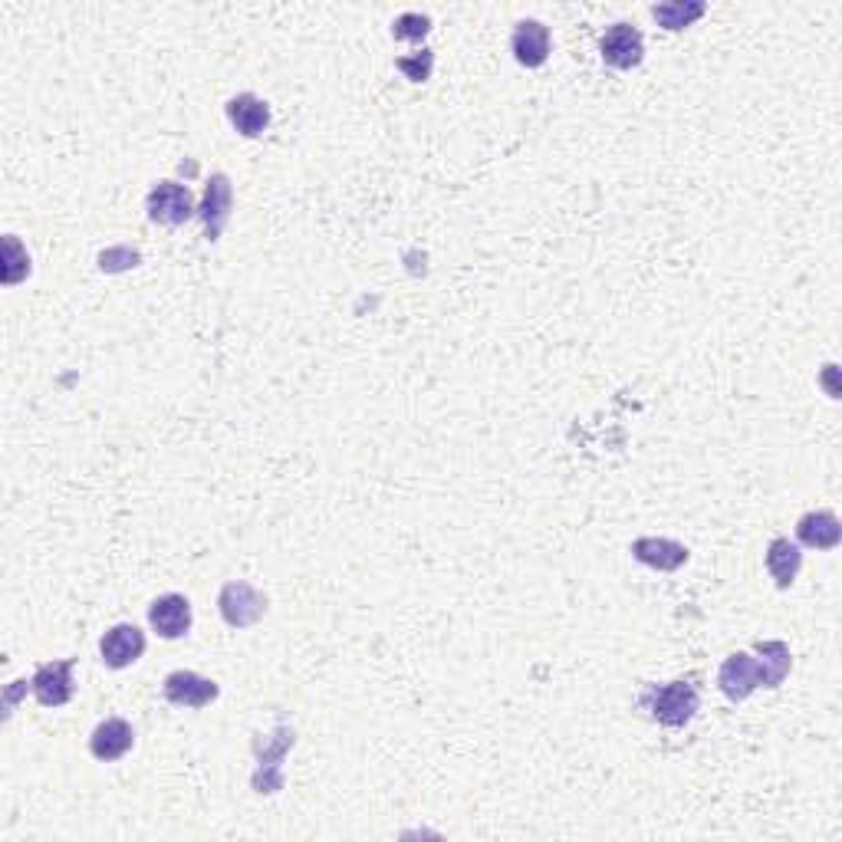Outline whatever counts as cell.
<instances>
[{"instance_id":"cell-1","label":"cell","mask_w":842,"mask_h":842,"mask_svg":"<svg viewBox=\"0 0 842 842\" xmlns=\"http://www.w3.org/2000/svg\"><path fill=\"white\" fill-rule=\"evenodd\" d=\"M757 655L737 652L721 665L717 685L730 701H744L757 688H776L790 675V648L783 642H760Z\"/></svg>"},{"instance_id":"cell-2","label":"cell","mask_w":842,"mask_h":842,"mask_svg":"<svg viewBox=\"0 0 842 842\" xmlns=\"http://www.w3.org/2000/svg\"><path fill=\"white\" fill-rule=\"evenodd\" d=\"M648 707H652V717L668 724V727H681L694 717L698 711V688L688 685V681H671V685H662V688H652L648 694Z\"/></svg>"},{"instance_id":"cell-3","label":"cell","mask_w":842,"mask_h":842,"mask_svg":"<svg viewBox=\"0 0 842 842\" xmlns=\"http://www.w3.org/2000/svg\"><path fill=\"white\" fill-rule=\"evenodd\" d=\"M221 616H224V622L227 625H234V629H247V625H254L264 612H267V596L264 593H257L254 586H247V583H227L224 589H221Z\"/></svg>"},{"instance_id":"cell-4","label":"cell","mask_w":842,"mask_h":842,"mask_svg":"<svg viewBox=\"0 0 842 842\" xmlns=\"http://www.w3.org/2000/svg\"><path fill=\"white\" fill-rule=\"evenodd\" d=\"M195 214V201L191 191L178 182H159L149 191V218L159 224H185Z\"/></svg>"},{"instance_id":"cell-5","label":"cell","mask_w":842,"mask_h":842,"mask_svg":"<svg viewBox=\"0 0 842 842\" xmlns=\"http://www.w3.org/2000/svg\"><path fill=\"white\" fill-rule=\"evenodd\" d=\"M599 50H603V60H606L609 67H616V70H632V67L642 63L645 40H642V34H639L632 24H616V27L606 31Z\"/></svg>"},{"instance_id":"cell-6","label":"cell","mask_w":842,"mask_h":842,"mask_svg":"<svg viewBox=\"0 0 842 842\" xmlns=\"http://www.w3.org/2000/svg\"><path fill=\"white\" fill-rule=\"evenodd\" d=\"M34 694L47 707H63L73 698V662H47L31 681Z\"/></svg>"},{"instance_id":"cell-7","label":"cell","mask_w":842,"mask_h":842,"mask_svg":"<svg viewBox=\"0 0 842 842\" xmlns=\"http://www.w3.org/2000/svg\"><path fill=\"white\" fill-rule=\"evenodd\" d=\"M165 698L182 707H208L211 701H218V685L195 671H172L165 678Z\"/></svg>"},{"instance_id":"cell-8","label":"cell","mask_w":842,"mask_h":842,"mask_svg":"<svg viewBox=\"0 0 842 842\" xmlns=\"http://www.w3.org/2000/svg\"><path fill=\"white\" fill-rule=\"evenodd\" d=\"M149 622L162 639H182L191 629V603L178 593H168L152 603Z\"/></svg>"},{"instance_id":"cell-9","label":"cell","mask_w":842,"mask_h":842,"mask_svg":"<svg viewBox=\"0 0 842 842\" xmlns=\"http://www.w3.org/2000/svg\"><path fill=\"white\" fill-rule=\"evenodd\" d=\"M100 652L109 668H129L145 652V635L136 625H116L103 635Z\"/></svg>"},{"instance_id":"cell-10","label":"cell","mask_w":842,"mask_h":842,"mask_svg":"<svg viewBox=\"0 0 842 842\" xmlns=\"http://www.w3.org/2000/svg\"><path fill=\"white\" fill-rule=\"evenodd\" d=\"M511 47H514V57L521 67H530V70L543 67L550 57V27H543L540 21H524V24H517Z\"/></svg>"},{"instance_id":"cell-11","label":"cell","mask_w":842,"mask_h":842,"mask_svg":"<svg viewBox=\"0 0 842 842\" xmlns=\"http://www.w3.org/2000/svg\"><path fill=\"white\" fill-rule=\"evenodd\" d=\"M132 744H136V734H132V724L129 721H122V717H109V721H103L96 730H93V737H90V750H93V757H100V760H119L122 753H129L132 750Z\"/></svg>"},{"instance_id":"cell-12","label":"cell","mask_w":842,"mask_h":842,"mask_svg":"<svg viewBox=\"0 0 842 842\" xmlns=\"http://www.w3.org/2000/svg\"><path fill=\"white\" fill-rule=\"evenodd\" d=\"M632 553H635L639 563H645L652 570H662V573H671L681 563H688V547H681L675 540H665V537H642V540L632 543Z\"/></svg>"},{"instance_id":"cell-13","label":"cell","mask_w":842,"mask_h":842,"mask_svg":"<svg viewBox=\"0 0 842 842\" xmlns=\"http://www.w3.org/2000/svg\"><path fill=\"white\" fill-rule=\"evenodd\" d=\"M227 119L234 122V129L247 139H257L264 136V129L270 126V109L264 100L250 96V93H241L227 103Z\"/></svg>"},{"instance_id":"cell-14","label":"cell","mask_w":842,"mask_h":842,"mask_svg":"<svg viewBox=\"0 0 842 842\" xmlns=\"http://www.w3.org/2000/svg\"><path fill=\"white\" fill-rule=\"evenodd\" d=\"M227 214H231V182H227V175H214V178L208 182L204 208H201L204 231H208V237H211V241L224 231Z\"/></svg>"},{"instance_id":"cell-15","label":"cell","mask_w":842,"mask_h":842,"mask_svg":"<svg viewBox=\"0 0 842 842\" xmlns=\"http://www.w3.org/2000/svg\"><path fill=\"white\" fill-rule=\"evenodd\" d=\"M796 537H799L806 547H812V550H832V547L839 543L842 530H839L835 514H829V511H816V514H806V517L799 521Z\"/></svg>"},{"instance_id":"cell-16","label":"cell","mask_w":842,"mask_h":842,"mask_svg":"<svg viewBox=\"0 0 842 842\" xmlns=\"http://www.w3.org/2000/svg\"><path fill=\"white\" fill-rule=\"evenodd\" d=\"M799 563H803V553H799V547L790 543L786 537H776V540L767 547V570H770V576L776 580L780 589L793 586V580H796V573H799Z\"/></svg>"},{"instance_id":"cell-17","label":"cell","mask_w":842,"mask_h":842,"mask_svg":"<svg viewBox=\"0 0 842 842\" xmlns=\"http://www.w3.org/2000/svg\"><path fill=\"white\" fill-rule=\"evenodd\" d=\"M652 14H655V21L665 31H681V27L694 24L704 14V4H701V0H685V4L678 0V4H655Z\"/></svg>"},{"instance_id":"cell-18","label":"cell","mask_w":842,"mask_h":842,"mask_svg":"<svg viewBox=\"0 0 842 842\" xmlns=\"http://www.w3.org/2000/svg\"><path fill=\"white\" fill-rule=\"evenodd\" d=\"M4 254H8V267H4V283H17L21 277L31 273V257L27 250L21 247V241L14 234H8L4 241Z\"/></svg>"},{"instance_id":"cell-19","label":"cell","mask_w":842,"mask_h":842,"mask_svg":"<svg viewBox=\"0 0 842 842\" xmlns=\"http://www.w3.org/2000/svg\"><path fill=\"white\" fill-rule=\"evenodd\" d=\"M432 31V21L421 17V14H401L395 24H391V37L395 40H421Z\"/></svg>"},{"instance_id":"cell-20","label":"cell","mask_w":842,"mask_h":842,"mask_svg":"<svg viewBox=\"0 0 842 842\" xmlns=\"http://www.w3.org/2000/svg\"><path fill=\"white\" fill-rule=\"evenodd\" d=\"M432 63H435V54H432V50H421L418 57H401V60H398V70H401L411 83H425L429 73H432Z\"/></svg>"}]
</instances>
